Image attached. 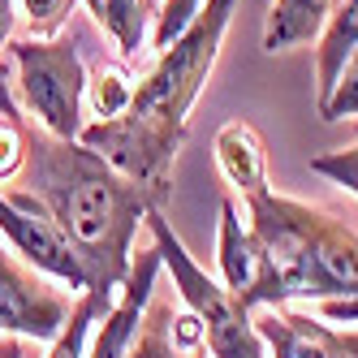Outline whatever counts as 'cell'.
Here are the masks:
<instances>
[{
    "label": "cell",
    "mask_w": 358,
    "mask_h": 358,
    "mask_svg": "<svg viewBox=\"0 0 358 358\" xmlns=\"http://www.w3.org/2000/svg\"><path fill=\"white\" fill-rule=\"evenodd\" d=\"M17 182L43 203L48 216L73 242L91 276L87 294L117 298L134 264L138 224L151 208H164V203L125 173H117L99 151L83 147L78 138H52L39 125H31L27 173Z\"/></svg>",
    "instance_id": "cell-1"
},
{
    "label": "cell",
    "mask_w": 358,
    "mask_h": 358,
    "mask_svg": "<svg viewBox=\"0 0 358 358\" xmlns=\"http://www.w3.org/2000/svg\"><path fill=\"white\" fill-rule=\"evenodd\" d=\"M234 9L238 0H208L194 27L156 57L147 78H138L130 108L113 121H87L78 134L83 147L99 151L117 173L151 190L160 203L173 190V160L186 143L194 99L220 61Z\"/></svg>",
    "instance_id": "cell-2"
},
{
    "label": "cell",
    "mask_w": 358,
    "mask_h": 358,
    "mask_svg": "<svg viewBox=\"0 0 358 358\" xmlns=\"http://www.w3.org/2000/svg\"><path fill=\"white\" fill-rule=\"evenodd\" d=\"M259 276L246 306H285V302H332L358 298V229L315 203L264 190L242 203Z\"/></svg>",
    "instance_id": "cell-3"
},
{
    "label": "cell",
    "mask_w": 358,
    "mask_h": 358,
    "mask_svg": "<svg viewBox=\"0 0 358 358\" xmlns=\"http://www.w3.org/2000/svg\"><path fill=\"white\" fill-rule=\"evenodd\" d=\"M143 224L151 234V246L160 250V268L169 272L177 298L186 302V311L203 328V354L208 358H268L259 328H255V311L238 294H229L216 276H208V268L194 264L186 242L173 234V220L164 216V208H151Z\"/></svg>",
    "instance_id": "cell-4"
},
{
    "label": "cell",
    "mask_w": 358,
    "mask_h": 358,
    "mask_svg": "<svg viewBox=\"0 0 358 358\" xmlns=\"http://www.w3.org/2000/svg\"><path fill=\"white\" fill-rule=\"evenodd\" d=\"M13 99L17 113L27 108L31 121L52 138H78L87 125V61L73 31H61L57 39H13Z\"/></svg>",
    "instance_id": "cell-5"
},
{
    "label": "cell",
    "mask_w": 358,
    "mask_h": 358,
    "mask_svg": "<svg viewBox=\"0 0 358 358\" xmlns=\"http://www.w3.org/2000/svg\"><path fill=\"white\" fill-rule=\"evenodd\" d=\"M0 234L13 246V255L22 264H31L35 272L52 276L57 285H65L73 298L91 289V276H87V264L78 259L73 242L65 238V229L48 216V208L27 194V190H9L0 186Z\"/></svg>",
    "instance_id": "cell-6"
},
{
    "label": "cell",
    "mask_w": 358,
    "mask_h": 358,
    "mask_svg": "<svg viewBox=\"0 0 358 358\" xmlns=\"http://www.w3.org/2000/svg\"><path fill=\"white\" fill-rule=\"evenodd\" d=\"M73 311V294L0 246V337L52 341Z\"/></svg>",
    "instance_id": "cell-7"
},
{
    "label": "cell",
    "mask_w": 358,
    "mask_h": 358,
    "mask_svg": "<svg viewBox=\"0 0 358 358\" xmlns=\"http://www.w3.org/2000/svg\"><path fill=\"white\" fill-rule=\"evenodd\" d=\"M255 328L268 358H358V328H337L294 302L255 306Z\"/></svg>",
    "instance_id": "cell-8"
},
{
    "label": "cell",
    "mask_w": 358,
    "mask_h": 358,
    "mask_svg": "<svg viewBox=\"0 0 358 358\" xmlns=\"http://www.w3.org/2000/svg\"><path fill=\"white\" fill-rule=\"evenodd\" d=\"M160 250L147 246L134 255L130 264V276L125 285L117 289V302L108 306V315L95 324L91 332V345H87V358H130L134 341H138V328H143V315L151 298H156V280H160Z\"/></svg>",
    "instance_id": "cell-9"
},
{
    "label": "cell",
    "mask_w": 358,
    "mask_h": 358,
    "mask_svg": "<svg viewBox=\"0 0 358 358\" xmlns=\"http://www.w3.org/2000/svg\"><path fill=\"white\" fill-rule=\"evenodd\" d=\"M212 156H216V169L229 182V190L242 194V203L255 199V194H264V190H272V182H268V151H264V138H259L255 125L224 121L216 130V138H212Z\"/></svg>",
    "instance_id": "cell-10"
},
{
    "label": "cell",
    "mask_w": 358,
    "mask_h": 358,
    "mask_svg": "<svg viewBox=\"0 0 358 358\" xmlns=\"http://www.w3.org/2000/svg\"><path fill=\"white\" fill-rule=\"evenodd\" d=\"M216 264H220V285L246 302L250 289H255V276H259V250H255L250 224H246V216H242V208H238V199H224V203H220Z\"/></svg>",
    "instance_id": "cell-11"
},
{
    "label": "cell",
    "mask_w": 358,
    "mask_h": 358,
    "mask_svg": "<svg viewBox=\"0 0 358 358\" xmlns=\"http://www.w3.org/2000/svg\"><path fill=\"white\" fill-rule=\"evenodd\" d=\"M337 0H272L264 17V52H294L302 43H315Z\"/></svg>",
    "instance_id": "cell-12"
},
{
    "label": "cell",
    "mask_w": 358,
    "mask_h": 358,
    "mask_svg": "<svg viewBox=\"0 0 358 358\" xmlns=\"http://www.w3.org/2000/svg\"><path fill=\"white\" fill-rule=\"evenodd\" d=\"M358 48V0H337L315 39V104L328 99L337 73L345 69L350 52Z\"/></svg>",
    "instance_id": "cell-13"
},
{
    "label": "cell",
    "mask_w": 358,
    "mask_h": 358,
    "mask_svg": "<svg viewBox=\"0 0 358 358\" xmlns=\"http://www.w3.org/2000/svg\"><path fill=\"white\" fill-rule=\"evenodd\" d=\"M87 13L99 22L121 57H138L151 35V17H156V0H83Z\"/></svg>",
    "instance_id": "cell-14"
},
{
    "label": "cell",
    "mask_w": 358,
    "mask_h": 358,
    "mask_svg": "<svg viewBox=\"0 0 358 358\" xmlns=\"http://www.w3.org/2000/svg\"><path fill=\"white\" fill-rule=\"evenodd\" d=\"M134 78H130V69L117 65V61H95L87 65V95H83V108L91 121H113L121 117L125 108H130V99H134Z\"/></svg>",
    "instance_id": "cell-15"
},
{
    "label": "cell",
    "mask_w": 358,
    "mask_h": 358,
    "mask_svg": "<svg viewBox=\"0 0 358 358\" xmlns=\"http://www.w3.org/2000/svg\"><path fill=\"white\" fill-rule=\"evenodd\" d=\"M117 298H99V294H78L73 298V311L65 320V328L52 337L48 345V358H87V345H91V332L95 324L108 315V306Z\"/></svg>",
    "instance_id": "cell-16"
},
{
    "label": "cell",
    "mask_w": 358,
    "mask_h": 358,
    "mask_svg": "<svg viewBox=\"0 0 358 358\" xmlns=\"http://www.w3.org/2000/svg\"><path fill=\"white\" fill-rule=\"evenodd\" d=\"M130 358H194L190 350H182V345H177V337H173V306L169 302L151 298Z\"/></svg>",
    "instance_id": "cell-17"
},
{
    "label": "cell",
    "mask_w": 358,
    "mask_h": 358,
    "mask_svg": "<svg viewBox=\"0 0 358 358\" xmlns=\"http://www.w3.org/2000/svg\"><path fill=\"white\" fill-rule=\"evenodd\" d=\"M208 0H164V5L156 9V17H151V35H147V48H156V52H164V48H173L177 39H182Z\"/></svg>",
    "instance_id": "cell-18"
},
{
    "label": "cell",
    "mask_w": 358,
    "mask_h": 358,
    "mask_svg": "<svg viewBox=\"0 0 358 358\" xmlns=\"http://www.w3.org/2000/svg\"><path fill=\"white\" fill-rule=\"evenodd\" d=\"M78 0H13L17 22L27 27V39H57L69 27V13Z\"/></svg>",
    "instance_id": "cell-19"
},
{
    "label": "cell",
    "mask_w": 358,
    "mask_h": 358,
    "mask_svg": "<svg viewBox=\"0 0 358 358\" xmlns=\"http://www.w3.org/2000/svg\"><path fill=\"white\" fill-rule=\"evenodd\" d=\"M27 151H31V125L22 117H0V186L27 173Z\"/></svg>",
    "instance_id": "cell-20"
},
{
    "label": "cell",
    "mask_w": 358,
    "mask_h": 358,
    "mask_svg": "<svg viewBox=\"0 0 358 358\" xmlns=\"http://www.w3.org/2000/svg\"><path fill=\"white\" fill-rule=\"evenodd\" d=\"M320 117L324 121H358V48L350 52L345 69L337 73V83H332L328 99H320Z\"/></svg>",
    "instance_id": "cell-21"
},
{
    "label": "cell",
    "mask_w": 358,
    "mask_h": 358,
    "mask_svg": "<svg viewBox=\"0 0 358 358\" xmlns=\"http://www.w3.org/2000/svg\"><path fill=\"white\" fill-rule=\"evenodd\" d=\"M311 173H320L324 182L341 186L345 194L358 199V143L350 147H337V151H320V156H311Z\"/></svg>",
    "instance_id": "cell-22"
},
{
    "label": "cell",
    "mask_w": 358,
    "mask_h": 358,
    "mask_svg": "<svg viewBox=\"0 0 358 358\" xmlns=\"http://www.w3.org/2000/svg\"><path fill=\"white\" fill-rule=\"evenodd\" d=\"M13 31H17V9L13 0H0V48L13 43Z\"/></svg>",
    "instance_id": "cell-23"
},
{
    "label": "cell",
    "mask_w": 358,
    "mask_h": 358,
    "mask_svg": "<svg viewBox=\"0 0 358 358\" xmlns=\"http://www.w3.org/2000/svg\"><path fill=\"white\" fill-rule=\"evenodd\" d=\"M0 117H22L17 113V99H13V87H9V69L0 65Z\"/></svg>",
    "instance_id": "cell-24"
},
{
    "label": "cell",
    "mask_w": 358,
    "mask_h": 358,
    "mask_svg": "<svg viewBox=\"0 0 358 358\" xmlns=\"http://www.w3.org/2000/svg\"><path fill=\"white\" fill-rule=\"evenodd\" d=\"M0 358H22V341L17 337H0Z\"/></svg>",
    "instance_id": "cell-25"
},
{
    "label": "cell",
    "mask_w": 358,
    "mask_h": 358,
    "mask_svg": "<svg viewBox=\"0 0 358 358\" xmlns=\"http://www.w3.org/2000/svg\"><path fill=\"white\" fill-rule=\"evenodd\" d=\"M194 358H208V354H203V350H199V354H194Z\"/></svg>",
    "instance_id": "cell-26"
}]
</instances>
